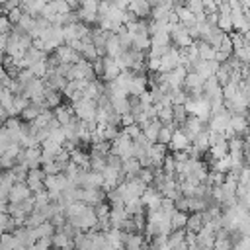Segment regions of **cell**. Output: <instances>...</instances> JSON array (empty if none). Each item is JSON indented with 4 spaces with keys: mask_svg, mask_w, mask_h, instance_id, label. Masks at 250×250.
Here are the masks:
<instances>
[{
    "mask_svg": "<svg viewBox=\"0 0 250 250\" xmlns=\"http://www.w3.org/2000/svg\"><path fill=\"white\" fill-rule=\"evenodd\" d=\"M62 166H64V164H59V162L51 160V162H47V164H41V170H43L45 174H59V172H62Z\"/></svg>",
    "mask_w": 250,
    "mask_h": 250,
    "instance_id": "8d00e7d4",
    "label": "cell"
},
{
    "mask_svg": "<svg viewBox=\"0 0 250 250\" xmlns=\"http://www.w3.org/2000/svg\"><path fill=\"white\" fill-rule=\"evenodd\" d=\"M49 246H51V236H37L31 248H39V250H43V248H49Z\"/></svg>",
    "mask_w": 250,
    "mask_h": 250,
    "instance_id": "c3c4849f",
    "label": "cell"
},
{
    "mask_svg": "<svg viewBox=\"0 0 250 250\" xmlns=\"http://www.w3.org/2000/svg\"><path fill=\"white\" fill-rule=\"evenodd\" d=\"M186 219H188V213H186V211L174 209L172 215H170V225H172V229H184V227H186Z\"/></svg>",
    "mask_w": 250,
    "mask_h": 250,
    "instance_id": "ffe728a7",
    "label": "cell"
},
{
    "mask_svg": "<svg viewBox=\"0 0 250 250\" xmlns=\"http://www.w3.org/2000/svg\"><path fill=\"white\" fill-rule=\"evenodd\" d=\"M176 64H180V53H178V47L170 43V47L166 49V53L160 57V72H168Z\"/></svg>",
    "mask_w": 250,
    "mask_h": 250,
    "instance_id": "3957f363",
    "label": "cell"
},
{
    "mask_svg": "<svg viewBox=\"0 0 250 250\" xmlns=\"http://www.w3.org/2000/svg\"><path fill=\"white\" fill-rule=\"evenodd\" d=\"M33 230H35V236H51V234L55 232V225H53L49 219H45V221L39 223Z\"/></svg>",
    "mask_w": 250,
    "mask_h": 250,
    "instance_id": "cb8c5ba5",
    "label": "cell"
},
{
    "mask_svg": "<svg viewBox=\"0 0 250 250\" xmlns=\"http://www.w3.org/2000/svg\"><path fill=\"white\" fill-rule=\"evenodd\" d=\"M92 70H94V74L98 78H102V74H104V61H102V57H96L92 61Z\"/></svg>",
    "mask_w": 250,
    "mask_h": 250,
    "instance_id": "7dc6e473",
    "label": "cell"
},
{
    "mask_svg": "<svg viewBox=\"0 0 250 250\" xmlns=\"http://www.w3.org/2000/svg\"><path fill=\"white\" fill-rule=\"evenodd\" d=\"M72 107H74V115H76L78 119H84V121L96 119V100L82 98V100L74 102Z\"/></svg>",
    "mask_w": 250,
    "mask_h": 250,
    "instance_id": "7a4b0ae2",
    "label": "cell"
},
{
    "mask_svg": "<svg viewBox=\"0 0 250 250\" xmlns=\"http://www.w3.org/2000/svg\"><path fill=\"white\" fill-rule=\"evenodd\" d=\"M174 207L180 209V211L189 213V201H188V195H178V197L174 199Z\"/></svg>",
    "mask_w": 250,
    "mask_h": 250,
    "instance_id": "f35d334b",
    "label": "cell"
},
{
    "mask_svg": "<svg viewBox=\"0 0 250 250\" xmlns=\"http://www.w3.org/2000/svg\"><path fill=\"white\" fill-rule=\"evenodd\" d=\"M172 133H174V131H172L170 127H166V125H160V129H158V135H156V141L168 146V143H170V139H172Z\"/></svg>",
    "mask_w": 250,
    "mask_h": 250,
    "instance_id": "d6a6232c",
    "label": "cell"
},
{
    "mask_svg": "<svg viewBox=\"0 0 250 250\" xmlns=\"http://www.w3.org/2000/svg\"><path fill=\"white\" fill-rule=\"evenodd\" d=\"M229 74H230V68H229L225 62H221L219 68H217V72H215V78H217V82H219L221 86H225V84L229 82Z\"/></svg>",
    "mask_w": 250,
    "mask_h": 250,
    "instance_id": "f1b7e54d",
    "label": "cell"
},
{
    "mask_svg": "<svg viewBox=\"0 0 250 250\" xmlns=\"http://www.w3.org/2000/svg\"><path fill=\"white\" fill-rule=\"evenodd\" d=\"M141 170V164H139V158L135 156H129L125 160H121V172L125 174V178H131V176H137V172Z\"/></svg>",
    "mask_w": 250,
    "mask_h": 250,
    "instance_id": "8fae6325",
    "label": "cell"
},
{
    "mask_svg": "<svg viewBox=\"0 0 250 250\" xmlns=\"http://www.w3.org/2000/svg\"><path fill=\"white\" fill-rule=\"evenodd\" d=\"M201 225H203V221H201V211H189L184 229H186V230H193V232H197V230L201 229Z\"/></svg>",
    "mask_w": 250,
    "mask_h": 250,
    "instance_id": "e0dca14e",
    "label": "cell"
},
{
    "mask_svg": "<svg viewBox=\"0 0 250 250\" xmlns=\"http://www.w3.org/2000/svg\"><path fill=\"white\" fill-rule=\"evenodd\" d=\"M105 55H109V57H117L119 53H121V47H119V41H117V35L115 33H111L107 39H105Z\"/></svg>",
    "mask_w": 250,
    "mask_h": 250,
    "instance_id": "ac0fdd59",
    "label": "cell"
},
{
    "mask_svg": "<svg viewBox=\"0 0 250 250\" xmlns=\"http://www.w3.org/2000/svg\"><path fill=\"white\" fill-rule=\"evenodd\" d=\"M150 47V35L146 33H133L131 37V49H137V51H148Z\"/></svg>",
    "mask_w": 250,
    "mask_h": 250,
    "instance_id": "7c38bea8",
    "label": "cell"
},
{
    "mask_svg": "<svg viewBox=\"0 0 250 250\" xmlns=\"http://www.w3.org/2000/svg\"><path fill=\"white\" fill-rule=\"evenodd\" d=\"M109 102H111L113 111H115V113H119V115L129 113V109H131L129 100H127V98H123V96H111V98H109Z\"/></svg>",
    "mask_w": 250,
    "mask_h": 250,
    "instance_id": "9a60e30c",
    "label": "cell"
},
{
    "mask_svg": "<svg viewBox=\"0 0 250 250\" xmlns=\"http://www.w3.org/2000/svg\"><path fill=\"white\" fill-rule=\"evenodd\" d=\"M201 86H203V78H201L197 72L188 70V74L184 76L182 88H186V90H201Z\"/></svg>",
    "mask_w": 250,
    "mask_h": 250,
    "instance_id": "30bf717a",
    "label": "cell"
},
{
    "mask_svg": "<svg viewBox=\"0 0 250 250\" xmlns=\"http://www.w3.org/2000/svg\"><path fill=\"white\" fill-rule=\"evenodd\" d=\"M51 246H57V248H74L72 244V238H68L64 232L61 230H55L51 234Z\"/></svg>",
    "mask_w": 250,
    "mask_h": 250,
    "instance_id": "5bb4252c",
    "label": "cell"
},
{
    "mask_svg": "<svg viewBox=\"0 0 250 250\" xmlns=\"http://www.w3.org/2000/svg\"><path fill=\"white\" fill-rule=\"evenodd\" d=\"M21 14H23V12H21V8H20V6H16V8H12V10H8V12H6V18H8V21L14 25V23H18V20L21 18Z\"/></svg>",
    "mask_w": 250,
    "mask_h": 250,
    "instance_id": "ab89813d",
    "label": "cell"
},
{
    "mask_svg": "<svg viewBox=\"0 0 250 250\" xmlns=\"http://www.w3.org/2000/svg\"><path fill=\"white\" fill-rule=\"evenodd\" d=\"M213 248H217V250H229V248H232V242L229 238H213Z\"/></svg>",
    "mask_w": 250,
    "mask_h": 250,
    "instance_id": "bcb514c9",
    "label": "cell"
},
{
    "mask_svg": "<svg viewBox=\"0 0 250 250\" xmlns=\"http://www.w3.org/2000/svg\"><path fill=\"white\" fill-rule=\"evenodd\" d=\"M170 33L168 31H156L150 35V45H170Z\"/></svg>",
    "mask_w": 250,
    "mask_h": 250,
    "instance_id": "4316f807",
    "label": "cell"
},
{
    "mask_svg": "<svg viewBox=\"0 0 250 250\" xmlns=\"http://www.w3.org/2000/svg\"><path fill=\"white\" fill-rule=\"evenodd\" d=\"M232 248H234V250H246V248H250V238H248V234H242L236 242H232Z\"/></svg>",
    "mask_w": 250,
    "mask_h": 250,
    "instance_id": "f6af8a7d",
    "label": "cell"
},
{
    "mask_svg": "<svg viewBox=\"0 0 250 250\" xmlns=\"http://www.w3.org/2000/svg\"><path fill=\"white\" fill-rule=\"evenodd\" d=\"M109 152H113V154L121 156V160H125V158L133 156V139H131V137H127V135L119 129V133L115 135V139H113V141H111V145H109Z\"/></svg>",
    "mask_w": 250,
    "mask_h": 250,
    "instance_id": "6da1fadb",
    "label": "cell"
},
{
    "mask_svg": "<svg viewBox=\"0 0 250 250\" xmlns=\"http://www.w3.org/2000/svg\"><path fill=\"white\" fill-rule=\"evenodd\" d=\"M80 55H82V59H86V61H90V62H92V61L98 57L94 43H84V45H82V49H80Z\"/></svg>",
    "mask_w": 250,
    "mask_h": 250,
    "instance_id": "4dcf8cb0",
    "label": "cell"
},
{
    "mask_svg": "<svg viewBox=\"0 0 250 250\" xmlns=\"http://www.w3.org/2000/svg\"><path fill=\"white\" fill-rule=\"evenodd\" d=\"M43 100H45V105H47V107H55V105L62 104V94H61L59 90H53V88H47V86H45Z\"/></svg>",
    "mask_w": 250,
    "mask_h": 250,
    "instance_id": "4fadbf2b",
    "label": "cell"
},
{
    "mask_svg": "<svg viewBox=\"0 0 250 250\" xmlns=\"http://www.w3.org/2000/svg\"><path fill=\"white\" fill-rule=\"evenodd\" d=\"M184 234H186V229H172L168 232V248H188V244L184 242Z\"/></svg>",
    "mask_w": 250,
    "mask_h": 250,
    "instance_id": "ba28073f",
    "label": "cell"
},
{
    "mask_svg": "<svg viewBox=\"0 0 250 250\" xmlns=\"http://www.w3.org/2000/svg\"><path fill=\"white\" fill-rule=\"evenodd\" d=\"M137 176H139L146 186L152 184V178H154V176H152V166H150V168H141V170L137 172Z\"/></svg>",
    "mask_w": 250,
    "mask_h": 250,
    "instance_id": "b9f144b4",
    "label": "cell"
},
{
    "mask_svg": "<svg viewBox=\"0 0 250 250\" xmlns=\"http://www.w3.org/2000/svg\"><path fill=\"white\" fill-rule=\"evenodd\" d=\"M12 29V23L8 21L6 14H0V33H8Z\"/></svg>",
    "mask_w": 250,
    "mask_h": 250,
    "instance_id": "816d5d0a",
    "label": "cell"
},
{
    "mask_svg": "<svg viewBox=\"0 0 250 250\" xmlns=\"http://www.w3.org/2000/svg\"><path fill=\"white\" fill-rule=\"evenodd\" d=\"M109 145H111V141H98V143H90V154L105 156V154L109 152Z\"/></svg>",
    "mask_w": 250,
    "mask_h": 250,
    "instance_id": "7402d4cb",
    "label": "cell"
},
{
    "mask_svg": "<svg viewBox=\"0 0 250 250\" xmlns=\"http://www.w3.org/2000/svg\"><path fill=\"white\" fill-rule=\"evenodd\" d=\"M29 195H31V189L27 188L25 182H14V186L8 189V201H12V203H20L21 199H25Z\"/></svg>",
    "mask_w": 250,
    "mask_h": 250,
    "instance_id": "277c9868",
    "label": "cell"
},
{
    "mask_svg": "<svg viewBox=\"0 0 250 250\" xmlns=\"http://www.w3.org/2000/svg\"><path fill=\"white\" fill-rule=\"evenodd\" d=\"M125 211H127L129 215L145 213V205L141 203V199H139V197H131V199H127V201H125Z\"/></svg>",
    "mask_w": 250,
    "mask_h": 250,
    "instance_id": "603a6c76",
    "label": "cell"
},
{
    "mask_svg": "<svg viewBox=\"0 0 250 250\" xmlns=\"http://www.w3.org/2000/svg\"><path fill=\"white\" fill-rule=\"evenodd\" d=\"M12 174H14V178H16V182H25V176H27V166L25 164H20V162H16L12 168Z\"/></svg>",
    "mask_w": 250,
    "mask_h": 250,
    "instance_id": "f546056e",
    "label": "cell"
},
{
    "mask_svg": "<svg viewBox=\"0 0 250 250\" xmlns=\"http://www.w3.org/2000/svg\"><path fill=\"white\" fill-rule=\"evenodd\" d=\"M168 152V146L166 145H162V143H158V141H154V143H150V146H148V150H146V154L150 156V160H152V166L154 168H158L160 164H162V158H164V154Z\"/></svg>",
    "mask_w": 250,
    "mask_h": 250,
    "instance_id": "5b68a950",
    "label": "cell"
},
{
    "mask_svg": "<svg viewBox=\"0 0 250 250\" xmlns=\"http://www.w3.org/2000/svg\"><path fill=\"white\" fill-rule=\"evenodd\" d=\"M188 201H189V211H203L209 205L205 197H197V195H188Z\"/></svg>",
    "mask_w": 250,
    "mask_h": 250,
    "instance_id": "484cf974",
    "label": "cell"
},
{
    "mask_svg": "<svg viewBox=\"0 0 250 250\" xmlns=\"http://www.w3.org/2000/svg\"><path fill=\"white\" fill-rule=\"evenodd\" d=\"M2 62H4V51H0V66H2Z\"/></svg>",
    "mask_w": 250,
    "mask_h": 250,
    "instance_id": "f5cc1de1",
    "label": "cell"
},
{
    "mask_svg": "<svg viewBox=\"0 0 250 250\" xmlns=\"http://www.w3.org/2000/svg\"><path fill=\"white\" fill-rule=\"evenodd\" d=\"M189 146V139L182 133V129L178 127L174 133H172V139L168 143V150H180V148H188Z\"/></svg>",
    "mask_w": 250,
    "mask_h": 250,
    "instance_id": "52a82bcc",
    "label": "cell"
},
{
    "mask_svg": "<svg viewBox=\"0 0 250 250\" xmlns=\"http://www.w3.org/2000/svg\"><path fill=\"white\" fill-rule=\"evenodd\" d=\"M29 70L33 72V76H39V78L45 76V74H47V62H45V59L31 62V64H29Z\"/></svg>",
    "mask_w": 250,
    "mask_h": 250,
    "instance_id": "1f68e13d",
    "label": "cell"
},
{
    "mask_svg": "<svg viewBox=\"0 0 250 250\" xmlns=\"http://www.w3.org/2000/svg\"><path fill=\"white\" fill-rule=\"evenodd\" d=\"M219 14V12H217ZM217 27L221 29V31H225V33H229L230 29H232V21H230V14H219V18H217Z\"/></svg>",
    "mask_w": 250,
    "mask_h": 250,
    "instance_id": "83f0119b",
    "label": "cell"
},
{
    "mask_svg": "<svg viewBox=\"0 0 250 250\" xmlns=\"http://www.w3.org/2000/svg\"><path fill=\"white\" fill-rule=\"evenodd\" d=\"M104 168H105V156L90 154V170H98V172H102Z\"/></svg>",
    "mask_w": 250,
    "mask_h": 250,
    "instance_id": "836d02e7",
    "label": "cell"
},
{
    "mask_svg": "<svg viewBox=\"0 0 250 250\" xmlns=\"http://www.w3.org/2000/svg\"><path fill=\"white\" fill-rule=\"evenodd\" d=\"M229 125L232 127V131H234L236 135H246V131H248L246 115H242V113H230V117H229Z\"/></svg>",
    "mask_w": 250,
    "mask_h": 250,
    "instance_id": "9c48e42d",
    "label": "cell"
},
{
    "mask_svg": "<svg viewBox=\"0 0 250 250\" xmlns=\"http://www.w3.org/2000/svg\"><path fill=\"white\" fill-rule=\"evenodd\" d=\"M191 145L195 146V148H199L203 154H205V150H207V146H209V137H207V129H203V131H199L193 139H191Z\"/></svg>",
    "mask_w": 250,
    "mask_h": 250,
    "instance_id": "d6986e66",
    "label": "cell"
},
{
    "mask_svg": "<svg viewBox=\"0 0 250 250\" xmlns=\"http://www.w3.org/2000/svg\"><path fill=\"white\" fill-rule=\"evenodd\" d=\"M172 152V158L176 160V162H186L188 158H189V154H188V150L186 148H180V150H170Z\"/></svg>",
    "mask_w": 250,
    "mask_h": 250,
    "instance_id": "681fc988",
    "label": "cell"
},
{
    "mask_svg": "<svg viewBox=\"0 0 250 250\" xmlns=\"http://www.w3.org/2000/svg\"><path fill=\"white\" fill-rule=\"evenodd\" d=\"M166 14H168V8H164L162 4H158V6H152L150 8L148 18L150 20H166Z\"/></svg>",
    "mask_w": 250,
    "mask_h": 250,
    "instance_id": "e575fe53",
    "label": "cell"
},
{
    "mask_svg": "<svg viewBox=\"0 0 250 250\" xmlns=\"http://www.w3.org/2000/svg\"><path fill=\"white\" fill-rule=\"evenodd\" d=\"M186 117H188L186 105H184V104H172V119H174L178 125H182V123L186 121Z\"/></svg>",
    "mask_w": 250,
    "mask_h": 250,
    "instance_id": "44dd1931",
    "label": "cell"
},
{
    "mask_svg": "<svg viewBox=\"0 0 250 250\" xmlns=\"http://www.w3.org/2000/svg\"><path fill=\"white\" fill-rule=\"evenodd\" d=\"M49 4L55 10V14H66V12H70V6L66 4V0H49Z\"/></svg>",
    "mask_w": 250,
    "mask_h": 250,
    "instance_id": "d590c367",
    "label": "cell"
},
{
    "mask_svg": "<svg viewBox=\"0 0 250 250\" xmlns=\"http://www.w3.org/2000/svg\"><path fill=\"white\" fill-rule=\"evenodd\" d=\"M102 61H104V74H102V78L104 80H113L119 74V66H117L115 59L109 57V55H104Z\"/></svg>",
    "mask_w": 250,
    "mask_h": 250,
    "instance_id": "8992f818",
    "label": "cell"
},
{
    "mask_svg": "<svg viewBox=\"0 0 250 250\" xmlns=\"http://www.w3.org/2000/svg\"><path fill=\"white\" fill-rule=\"evenodd\" d=\"M121 131L127 135V137H131V139H135L139 133H141V127L137 125V123H131V125H123L121 127Z\"/></svg>",
    "mask_w": 250,
    "mask_h": 250,
    "instance_id": "60d3db41",
    "label": "cell"
},
{
    "mask_svg": "<svg viewBox=\"0 0 250 250\" xmlns=\"http://www.w3.org/2000/svg\"><path fill=\"white\" fill-rule=\"evenodd\" d=\"M68 160H70V156H68V150H66V148H61L59 152H55V162L64 164V162H68Z\"/></svg>",
    "mask_w": 250,
    "mask_h": 250,
    "instance_id": "f907efd6",
    "label": "cell"
},
{
    "mask_svg": "<svg viewBox=\"0 0 250 250\" xmlns=\"http://www.w3.org/2000/svg\"><path fill=\"white\" fill-rule=\"evenodd\" d=\"M232 53H234V57H236L238 61H242V62H248V59H250V53H248V45H244V47H238V49H234Z\"/></svg>",
    "mask_w": 250,
    "mask_h": 250,
    "instance_id": "ee69618b",
    "label": "cell"
},
{
    "mask_svg": "<svg viewBox=\"0 0 250 250\" xmlns=\"http://www.w3.org/2000/svg\"><path fill=\"white\" fill-rule=\"evenodd\" d=\"M117 133H119V127L117 125H105L104 131H102V139L104 141H113Z\"/></svg>",
    "mask_w": 250,
    "mask_h": 250,
    "instance_id": "74e56055",
    "label": "cell"
},
{
    "mask_svg": "<svg viewBox=\"0 0 250 250\" xmlns=\"http://www.w3.org/2000/svg\"><path fill=\"white\" fill-rule=\"evenodd\" d=\"M41 109H45V107H43V105H37V104H33V102H29V104L20 111V119H21V121H31V119H35V117L39 115Z\"/></svg>",
    "mask_w": 250,
    "mask_h": 250,
    "instance_id": "2e32d148",
    "label": "cell"
},
{
    "mask_svg": "<svg viewBox=\"0 0 250 250\" xmlns=\"http://www.w3.org/2000/svg\"><path fill=\"white\" fill-rule=\"evenodd\" d=\"M14 25H18L21 31H25V33H27V31L35 25V18H33L31 14H25V12H23V14H21V18L18 20V23H14Z\"/></svg>",
    "mask_w": 250,
    "mask_h": 250,
    "instance_id": "d4e9b609",
    "label": "cell"
},
{
    "mask_svg": "<svg viewBox=\"0 0 250 250\" xmlns=\"http://www.w3.org/2000/svg\"><path fill=\"white\" fill-rule=\"evenodd\" d=\"M14 164H16V158H12V156L0 152V170H10Z\"/></svg>",
    "mask_w": 250,
    "mask_h": 250,
    "instance_id": "7bdbcfd3",
    "label": "cell"
}]
</instances>
